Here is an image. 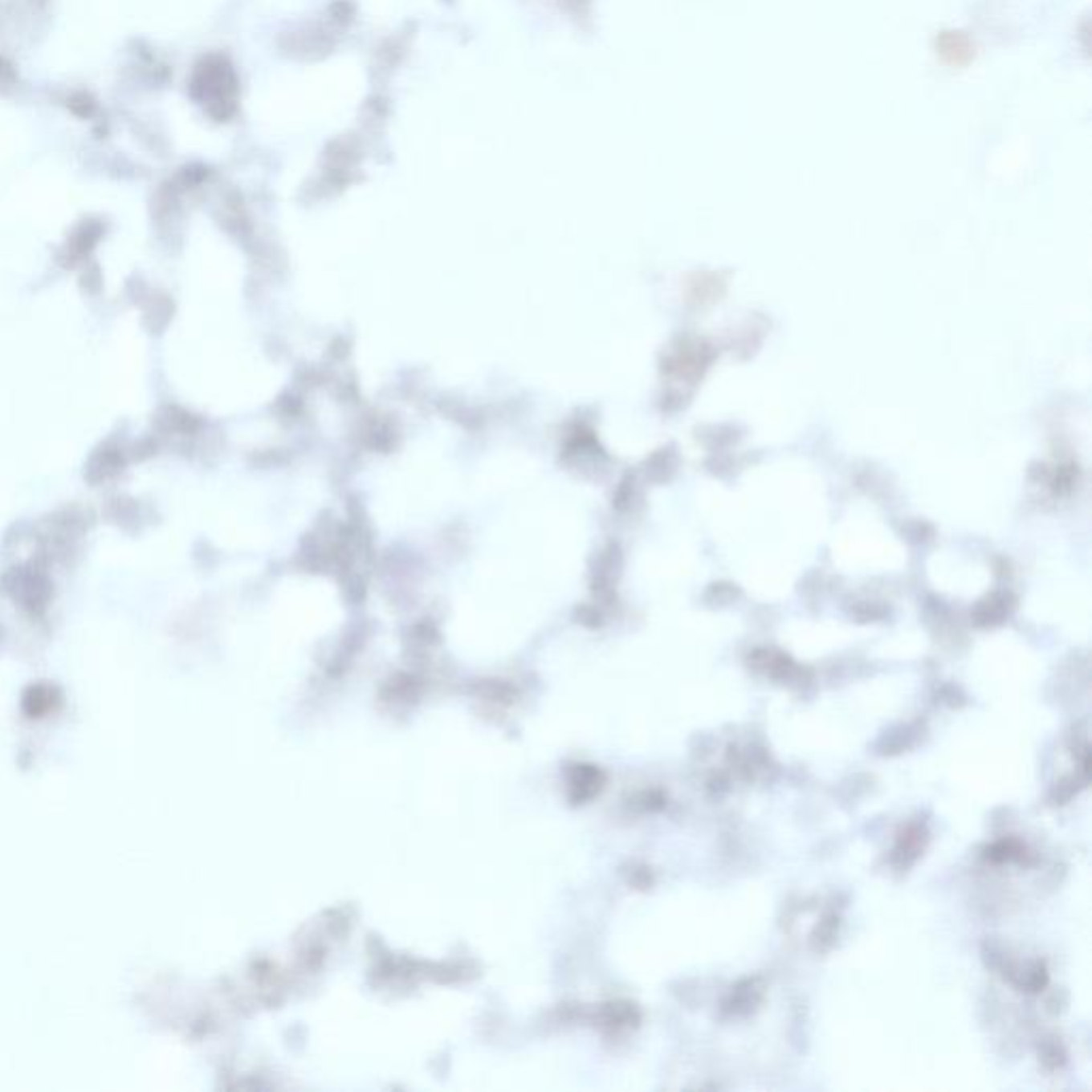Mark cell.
Returning <instances> with one entry per match:
<instances>
[{"label": "cell", "instance_id": "cell-1", "mask_svg": "<svg viewBox=\"0 0 1092 1092\" xmlns=\"http://www.w3.org/2000/svg\"><path fill=\"white\" fill-rule=\"evenodd\" d=\"M762 996L764 986L760 977L743 980L732 988V992L723 1003V1013H727V1016H747V1013L756 1012V1007L762 1003Z\"/></svg>", "mask_w": 1092, "mask_h": 1092}, {"label": "cell", "instance_id": "cell-2", "mask_svg": "<svg viewBox=\"0 0 1092 1092\" xmlns=\"http://www.w3.org/2000/svg\"><path fill=\"white\" fill-rule=\"evenodd\" d=\"M926 843V830L922 825L911 824L907 828L903 834H900L898 843L894 847V864H898L900 869H907L911 866L918 856L922 854Z\"/></svg>", "mask_w": 1092, "mask_h": 1092}, {"label": "cell", "instance_id": "cell-3", "mask_svg": "<svg viewBox=\"0 0 1092 1092\" xmlns=\"http://www.w3.org/2000/svg\"><path fill=\"white\" fill-rule=\"evenodd\" d=\"M749 662H753V668H756V670L766 672L768 677L779 678V681H792V678L801 674V670L796 668L794 662H792L788 655H781V653L757 651L753 653V658H751Z\"/></svg>", "mask_w": 1092, "mask_h": 1092}, {"label": "cell", "instance_id": "cell-4", "mask_svg": "<svg viewBox=\"0 0 1092 1092\" xmlns=\"http://www.w3.org/2000/svg\"><path fill=\"white\" fill-rule=\"evenodd\" d=\"M1009 980L1022 990V992H1039L1048 984V971L1043 962H1033L1026 968L1020 971H1009Z\"/></svg>", "mask_w": 1092, "mask_h": 1092}, {"label": "cell", "instance_id": "cell-5", "mask_svg": "<svg viewBox=\"0 0 1092 1092\" xmlns=\"http://www.w3.org/2000/svg\"><path fill=\"white\" fill-rule=\"evenodd\" d=\"M986 858L992 862H1009V860H1022L1024 847L1018 841H999L992 847L986 850Z\"/></svg>", "mask_w": 1092, "mask_h": 1092}, {"label": "cell", "instance_id": "cell-6", "mask_svg": "<svg viewBox=\"0 0 1092 1092\" xmlns=\"http://www.w3.org/2000/svg\"><path fill=\"white\" fill-rule=\"evenodd\" d=\"M1005 614H1007L1005 600H996V597H994L990 602L981 604L980 609H977V614H975V619H977L980 625H994V623H999V621L1005 619Z\"/></svg>", "mask_w": 1092, "mask_h": 1092}, {"label": "cell", "instance_id": "cell-7", "mask_svg": "<svg viewBox=\"0 0 1092 1092\" xmlns=\"http://www.w3.org/2000/svg\"><path fill=\"white\" fill-rule=\"evenodd\" d=\"M837 931H838V919L834 918V915H832V918H825L824 922H819V926L815 928V932H813V937H811V939H813L815 950H825V947H830L832 941H834V937H837Z\"/></svg>", "mask_w": 1092, "mask_h": 1092}, {"label": "cell", "instance_id": "cell-8", "mask_svg": "<svg viewBox=\"0 0 1092 1092\" xmlns=\"http://www.w3.org/2000/svg\"><path fill=\"white\" fill-rule=\"evenodd\" d=\"M1041 1061L1045 1062V1065H1048V1067H1052V1069H1054V1067H1061L1062 1062H1065V1052H1062V1048H1061V1045H1058V1043H1056V1041L1043 1043V1048H1041Z\"/></svg>", "mask_w": 1092, "mask_h": 1092}]
</instances>
